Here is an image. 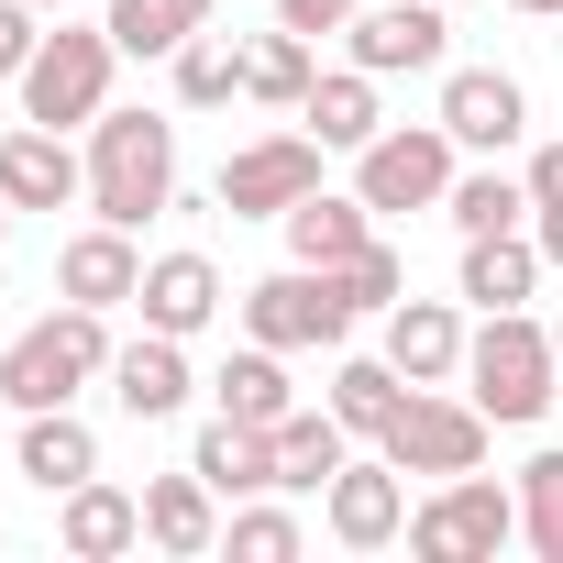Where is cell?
Here are the masks:
<instances>
[{"mask_svg": "<svg viewBox=\"0 0 563 563\" xmlns=\"http://www.w3.org/2000/svg\"><path fill=\"white\" fill-rule=\"evenodd\" d=\"M387 365H398L409 387L464 376V321H453L442 299H398V310H387Z\"/></svg>", "mask_w": 563, "mask_h": 563, "instance_id": "19", "label": "cell"}, {"mask_svg": "<svg viewBox=\"0 0 563 563\" xmlns=\"http://www.w3.org/2000/svg\"><path fill=\"white\" fill-rule=\"evenodd\" d=\"M552 365H563V332H552Z\"/></svg>", "mask_w": 563, "mask_h": 563, "instance_id": "42", "label": "cell"}, {"mask_svg": "<svg viewBox=\"0 0 563 563\" xmlns=\"http://www.w3.org/2000/svg\"><path fill=\"white\" fill-rule=\"evenodd\" d=\"M332 409H343V431H365V442H376V431L409 409V376H398L387 354H343V365H332Z\"/></svg>", "mask_w": 563, "mask_h": 563, "instance_id": "27", "label": "cell"}, {"mask_svg": "<svg viewBox=\"0 0 563 563\" xmlns=\"http://www.w3.org/2000/svg\"><path fill=\"white\" fill-rule=\"evenodd\" d=\"M56 541H67L78 563H111V552H133V541H144V497H133V486H111V475H89V486H67V497H56Z\"/></svg>", "mask_w": 563, "mask_h": 563, "instance_id": "17", "label": "cell"}, {"mask_svg": "<svg viewBox=\"0 0 563 563\" xmlns=\"http://www.w3.org/2000/svg\"><path fill=\"white\" fill-rule=\"evenodd\" d=\"M332 276H343L354 321H365V310H398V299H409V265H398L387 243H365V254H354V265H332Z\"/></svg>", "mask_w": 563, "mask_h": 563, "instance_id": "33", "label": "cell"}, {"mask_svg": "<svg viewBox=\"0 0 563 563\" xmlns=\"http://www.w3.org/2000/svg\"><path fill=\"white\" fill-rule=\"evenodd\" d=\"M519 541H530L541 563H563V442L519 464Z\"/></svg>", "mask_w": 563, "mask_h": 563, "instance_id": "31", "label": "cell"}, {"mask_svg": "<svg viewBox=\"0 0 563 563\" xmlns=\"http://www.w3.org/2000/svg\"><path fill=\"white\" fill-rule=\"evenodd\" d=\"M508 541H519V486H497V475H442V497L409 508L420 563H475V552H508Z\"/></svg>", "mask_w": 563, "mask_h": 563, "instance_id": "6", "label": "cell"}, {"mask_svg": "<svg viewBox=\"0 0 563 563\" xmlns=\"http://www.w3.org/2000/svg\"><path fill=\"white\" fill-rule=\"evenodd\" d=\"M34 45H45L34 0H0V78H23V67H34Z\"/></svg>", "mask_w": 563, "mask_h": 563, "instance_id": "35", "label": "cell"}, {"mask_svg": "<svg viewBox=\"0 0 563 563\" xmlns=\"http://www.w3.org/2000/svg\"><path fill=\"white\" fill-rule=\"evenodd\" d=\"M111 67H122L111 23H56V34L34 45V67L12 78V89H23V122H45V133L100 122V111H111Z\"/></svg>", "mask_w": 563, "mask_h": 563, "instance_id": "4", "label": "cell"}, {"mask_svg": "<svg viewBox=\"0 0 563 563\" xmlns=\"http://www.w3.org/2000/svg\"><path fill=\"white\" fill-rule=\"evenodd\" d=\"M188 343L177 332H133L122 354H111V398H122V420H177L188 409Z\"/></svg>", "mask_w": 563, "mask_h": 563, "instance_id": "15", "label": "cell"}, {"mask_svg": "<svg viewBox=\"0 0 563 563\" xmlns=\"http://www.w3.org/2000/svg\"><path fill=\"white\" fill-rule=\"evenodd\" d=\"M530 288H541L530 232H464V299L475 310H530Z\"/></svg>", "mask_w": 563, "mask_h": 563, "instance_id": "24", "label": "cell"}, {"mask_svg": "<svg viewBox=\"0 0 563 563\" xmlns=\"http://www.w3.org/2000/svg\"><path fill=\"white\" fill-rule=\"evenodd\" d=\"M188 464L221 486V497H265L276 486V431H254V420H199V442H188Z\"/></svg>", "mask_w": 563, "mask_h": 563, "instance_id": "23", "label": "cell"}, {"mask_svg": "<svg viewBox=\"0 0 563 563\" xmlns=\"http://www.w3.org/2000/svg\"><path fill=\"white\" fill-rule=\"evenodd\" d=\"M354 188H365V210H442V199H453V133H442V122L376 133V144L354 155Z\"/></svg>", "mask_w": 563, "mask_h": 563, "instance_id": "8", "label": "cell"}, {"mask_svg": "<svg viewBox=\"0 0 563 563\" xmlns=\"http://www.w3.org/2000/svg\"><path fill=\"white\" fill-rule=\"evenodd\" d=\"M530 243H541V265H563V210H530Z\"/></svg>", "mask_w": 563, "mask_h": 563, "instance_id": "38", "label": "cell"}, {"mask_svg": "<svg viewBox=\"0 0 563 563\" xmlns=\"http://www.w3.org/2000/svg\"><path fill=\"white\" fill-rule=\"evenodd\" d=\"M34 12H67V0H34Z\"/></svg>", "mask_w": 563, "mask_h": 563, "instance_id": "41", "label": "cell"}, {"mask_svg": "<svg viewBox=\"0 0 563 563\" xmlns=\"http://www.w3.org/2000/svg\"><path fill=\"white\" fill-rule=\"evenodd\" d=\"M221 541H232V563H288V552H299V519H288V508H232Z\"/></svg>", "mask_w": 563, "mask_h": 563, "instance_id": "34", "label": "cell"}, {"mask_svg": "<svg viewBox=\"0 0 563 563\" xmlns=\"http://www.w3.org/2000/svg\"><path fill=\"white\" fill-rule=\"evenodd\" d=\"M343 34H354V67L365 78H398V67L420 78V67H442V34L453 23H442V0H365Z\"/></svg>", "mask_w": 563, "mask_h": 563, "instance_id": "11", "label": "cell"}, {"mask_svg": "<svg viewBox=\"0 0 563 563\" xmlns=\"http://www.w3.org/2000/svg\"><path fill=\"white\" fill-rule=\"evenodd\" d=\"M453 232H519L530 221V177H508V166H475V177H453Z\"/></svg>", "mask_w": 563, "mask_h": 563, "instance_id": "30", "label": "cell"}, {"mask_svg": "<svg viewBox=\"0 0 563 563\" xmlns=\"http://www.w3.org/2000/svg\"><path fill=\"white\" fill-rule=\"evenodd\" d=\"M299 122H310L321 144H343V155H365V144L387 133V122H376V78H365V67H343V78H310Z\"/></svg>", "mask_w": 563, "mask_h": 563, "instance_id": "25", "label": "cell"}, {"mask_svg": "<svg viewBox=\"0 0 563 563\" xmlns=\"http://www.w3.org/2000/svg\"><path fill=\"white\" fill-rule=\"evenodd\" d=\"M376 243V221H365V188L343 199V188H310L299 210H288V265H354Z\"/></svg>", "mask_w": 563, "mask_h": 563, "instance_id": "21", "label": "cell"}, {"mask_svg": "<svg viewBox=\"0 0 563 563\" xmlns=\"http://www.w3.org/2000/svg\"><path fill=\"white\" fill-rule=\"evenodd\" d=\"M343 464H354L343 409H288V420H276V486H288V497H321Z\"/></svg>", "mask_w": 563, "mask_h": 563, "instance_id": "20", "label": "cell"}, {"mask_svg": "<svg viewBox=\"0 0 563 563\" xmlns=\"http://www.w3.org/2000/svg\"><path fill=\"white\" fill-rule=\"evenodd\" d=\"M442 133L475 144V155H508V144L530 133L519 78H508V67H453V78H442Z\"/></svg>", "mask_w": 563, "mask_h": 563, "instance_id": "12", "label": "cell"}, {"mask_svg": "<svg viewBox=\"0 0 563 563\" xmlns=\"http://www.w3.org/2000/svg\"><path fill=\"white\" fill-rule=\"evenodd\" d=\"M133 310H144V332H177V343L210 332V321H221V265L188 254V243L155 254V265H144V288H133Z\"/></svg>", "mask_w": 563, "mask_h": 563, "instance_id": "14", "label": "cell"}, {"mask_svg": "<svg viewBox=\"0 0 563 563\" xmlns=\"http://www.w3.org/2000/svg\"><path fill=\"white\" fill-rule=\"evenodd\" d=\"M365 12V0H276V23H288V34H343Z\"/></svg>", "mask_w": 563, "mask_h": 563, "instance_id": "36", "label": "cell"}, {"mask_svg": "<svg viewBox=\"0 0 563 563\" xmlns=\"http://www.w3.org/2000/svg\"><path fill=\"white\" fill-rule=\"evenodd\" d=\"M530 210H563V144L530 155Z\"/></svg>", "mask_w": 563, "mask_h": 563, "instance_id": "37", "label": "cell"}, {"mask_svg": "<svg viewBox=\"0 0 563 563\" xmlns=\"http://www.w3.org/2000/svg\"><path fill=\"white\" fill-rule=\"evenodd\" d=\"M89 210L122 232L177 210V122L166 111H100L89 122Z\"/></svg>", "mask_w": 563, "mask_h": 563, "instance_id": "1", "label": "cell"}, {"mask_svg": "<svg viewBox=\"0 0 563 563\" xmlns=\"http://www.w3.org/2000/svg\"><path fill=\"white\" fill-rule=\"evenodd\" d=\"M0 199L12 210H67V199H89V155H67V133H45V122L0 133Z\"/></svg>", "mask_w": 563, "mask_h": 563, "instance_id": "13", "label": "cell"}, {"mask_svg": "<svg viewBox=\"0 0 563 563\" xmlns=\"http://www.w3.org/2000/svg\"><path fill=\"white\" fill-rule=\"evenodd\" d=\"M464 398L486 409V420H541L552 398H563V365H552V332L530 321V310H486V332H464Z\"/></svg>", "mask_w": 563, "mask_h": 563, "instance_id": "3", "label": "cell"}, {"mask_svg": "<svg viewBox=\"0 0 563 563\" xmlns=\"http://www.w3.org/2000/svg\"><path fill=\"white\" fill-rule=\"evenodd\" d=\"M519 12H563V0H519Z\"/></svg>", "mask_w": 563, "mask_h": 563, "instance_id": "39", "label": "cell"}, {"mask_svg": "<svg viewBox=\"0 0 563 563\" xmlns=\"http://www.w3.org/2000/svg\"><path fill=\"white\" fill-rule=\"evenodd\" d=\"M310 78H321V67H310V34H288V23L243 45V100H265V111H299Z\"/></svg>", "mask_w": 563, "mask_h": 563, "instance_id": "28", "label": "cell"}, {"mask_svg": "<svg viewBox=\"0 0 563 563\" xmlns=\"http://www.w3.org/2000/svg\"><path fill=\"white\" fill-rule=\"evenodd\" d=\"M442 12H453V0H442Z\"/></svg>", "mask_w": 563, "mask_h": 563, "instance_id": "43", "label": "cell"}, {"mask_svg": "<svg viewBox=\"0 0 563 563\" xmlns=\"http://www.w3.org/2000/svg\"><path fill=\"white\" fill-rule=\"evenodd\" d=\"M321 519H332V541L343 552H387V541H409V475L376 453V464H343L332 486H321Z\"/></svg>", "mask_w": 563, "mask_h": 563, "instance_id": "10", "label": "cell"}, {"mask_svg": "<svg viewBox=\"0 0 563 563\" xmlns=\"http://www.w3.org/2000/svg\"><path fill=\"white\" fill-rule=\"evenodd\" d=\"M243 332L276 343V354H343L354 299H343L332 265H276V276H254V288H243Z\"/></svg>", "mask_w": 563, "mask_h": 563, "instance_id": "5", "label": "cell"}, {"mask_svg": "<svg viewBox=\"0 0 563 563\" xmlns=\"http://www.w3.org/2000/svg\"><path fill=\"white\" fill-rule=\"evenodd\" d=\"M321 188V133H265L221 166V210L232 221H288L299 199Z\"/></svg>", "mask_w": 563, "mask_h": 563, "instance_id": "9", "label": "cell"}, {"mask_svg": "<svg viewBox=\"0 0 563 563\" xmlns=\"http://www.w3.org/2000/svg\"><path fill=\"white\" fill-rule=\"evenodd\" d=\"M0 232H12V199H0Z\"/></svg>", "mask_w": 563, "mask_h": 563, "instance_id": "40", "label": "cell"}, {"mask_svg": "<svg viewBox=\"0 0 563 563\" xmlns=\"http://www.w3.org/2000/svg\"><path fill=\"white\" fill-rule=\"evenodd\" d=\"M486 409L475 398H442V387H409V409L376 431V453L398 464V475H475L486 464Z\"/></svg>", "mask_w": 563, "mask_h": 563, "instance_id": "7", "label": "cell"}, {"mask_svg": "<svg viewBox=\"0 0 563 563\" xmlns=\"http://www.w3.org/2000/svg\"><path fill=\"white\" fill-rule=\"evenodd\" d=\"M23 475H34L45 497L89 486V475H100V431H89L78 409H23Z\"/></svg>", "mask_w": 563, "mask_h": 563, "instance_id": "22", "label": "cell"}, {"mask_svg": "<svg viewBox=\"0 0 563 563\" xmlns=\"http://www.w3.org/2000/svg\"><path fill=\"white\" fill-rule=\"evenodd\" d=\"M188 34H210V0H111V45L122 56H177Z\"/></svg>", "mask_w": 563, "mask_h": 563, "instance_id": "29", "label": "cell"}, {"mask_svg": "<svg viewBox=\"0 0 563 563\" xmlns=\"http://www.w3.org/2000/svg\"><path fill=\"white\" fill-rule=\"evenodd\" d=\"M210 387H221V409H232V420H254V431H276V420L299 409V387H288V365H276V343H243Z\"/></svg>", "mask_w": 563, "mask_h": 563, "instance_id": "26", "label": "cell"}, {"mask_svg": "<svg viewBox=\"0 0 563 563\" xmlns=\"http://www.w3.org/2000/svg\"><path fill=\"white\" fill-rule=\"evenodd\" d=\"M56 288H67V299H89V310H122V299L144 288V254H133V232H122V221H89V232L56 254Z\"/></svg>", "mask_w": 563, "mask_h": 563, "instance_id": "18", "label": "cell"}, {"mask_svg": "<svg viewBox=\"0 0 563 563\" xmlns=\"http://www.w3.org/2000/svg\"><path fill=\"white\" fill-rule=\"evenodd\" d=\"M177 100H188V111H210V100H243V45H221V34H188V45H177Z\"/></svg>", "mask_w": 563, "mask_h": 563, "instance_id": "32", "label": "cell"}, {"mask_svg": "<svg viewBox=\"0 0 563 563\" xmlns=\"http://www.w3.org/2000/svg\"><path fill=\"white\" fill-rule=\"evenodd\" d=\"M144 541L177 552V563L221 552V486H210L199 464H188V475H155V486H144Z\"/></svg>", "mask_w": 563, "mask_h": 563, "instance_id": "16", "label": "cell"}, {"mask_svg": "<svg viewBox=\"0 0 563 563\" xmlns=\"http://www.w3.org/2000/svg\"><path fill=\"white\" fill-rule=\"evenodd\" d=\"M111 310H89V299H67L56 321H34L12 354H0V398L12 409H78V387L89 376H111Z\"/></svg>", "mask_w": 563, "mask_h": 563, "instance_id": "2", "label": "cell"}]
</instances>
